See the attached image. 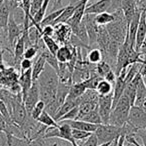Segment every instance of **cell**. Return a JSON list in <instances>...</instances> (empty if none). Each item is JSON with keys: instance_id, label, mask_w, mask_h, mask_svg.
<instances>
[{"instance_id": "obj_36", "label": "cell", "mask_w": 146, "mask_h": 146, "mask_svg": "<svg viewBox=\"0 0 146 146\" xmlns=\"http://www.w3.org/2000/svg\"><path fill=\"white\" fill-rule=\"evenodd\" d=\"M78 106L74 107L73 109H71L69 112H67L65 115H63L62 117H60L58 119V123L59 122H62V121H65V120H77V117H78Z\"/></svg>"}, {"instance_id": "obj_44", "label": "cell", "mask_w": 146, "mask_h": 146, "mask_svg": "<svg viewBox=\"0 0 146 146\" xmlns=\"http://www.w3.org/2000/svg\"><path fill=\"white\" fill-rule=\"evenodd\" d=\"M61 3H62V0H56V2L53 4V9H52V11H54V10H57V7H59L61 5Z\"/></svg>"}, {"instance_id": "obj_16", "label": "cell", "mask_w": 146, "mask_h": 146, "mask_svg": "<svg viewBox=\"0 0 146 146\" xmlns=\"http://www.w3.org/2000/svg\"><path fill=\"white\" fill-rule=\"evenodd\" d=\"M121 5L124 16H125L126 21H127L128 25H129L130 21L134 16L136 8L138 6L137 2H136V0H121Z\"/></svg>"}, {"instance_id": "obj_40", "label": "cell", "mask_w": 146, "mask_h": 146, "mask_svg": "<svg viewBox=\"0 0 146 146\" xmlns=\"http://www.w3.org/2000/svg\"><path fill=\"white\" fill-rule=\"evenodd\" d=\"M54 36V26L53 25H46V26L42 27V36Z\"/></svg>"}, {"instance_id": "obj_34", "label": "cell", "mask_w": 146, "mask_h": 146, "mask_svg": "<svg viewBox=\"0 0 146 146\" xmlns=\"http://www.w3.org/2000/svg\"><path fill=\"white\" fill-rule=\"evenodd\" d=\"M103 79L102 77H100L99 75H97V74H95V75L91 76L90 78H88L87 80H85L84 82V84H85L86 88L87 89H92V90H95L96 87H97L98 83H99L101 80Z\"/></svg>"}, {"instance_id": "obj_14", "label": "cell", "mask_w": 146, "mask_h": 146, "mask_svg": "<svg viewBox=\"0 0 146 146\" xmlns=\"http://www.w3.org/2000/svg\"><path fill=\"white\" fill-rule=\"evenodd\" d=\"M62 122H66L71 126L72 129H78V130H83L86 132H90V133H94L97 130L98 124H92L89 122L83 121V120H65ZM60 123V122H59ZM100 125V124H99Z\"/></svg>"}, {"instance_id": "obj_21", "label": "cell", "mask_w": 146, "mask_h": 146, "mask_svg": "<svg viewBox=\"0 0 146 146\" xmlns=\"http://www.w3.org/2000/svg\"><path fill=\"white\" fill-rule=\"evenodd\" d=\"M46 59H45L44 55L42 53H40V55L38 56L37 60L35 61V63L32 66V78L33 81H36L37 78L39 77V75L41 74L43 70H44L45 66H46Z\"/></svg>"}, {"instance_id": "obj_25", "label": "cell", "mask_w": 146, "mask_h": 146, "mask_svg": "<svg viewBox=\"0 0 146 146\" xmlns=\"http://www.w3.org/2000/svg\"><path fill=\"white\" fill-rule=\"evenodd\" d=\"M116 19L115 13H109V12H103L97 14L95 16V21L98 25L100 26H106L109 23L113 22Z\"/></svg>"}, {"instance_id": "obj_37", "label": "cell", "mask_w": 146, "mask_h": 146, "mask_svg": "<svg viewBox=\"0 0 146 146\" xmlns=\"http://www.w3.org/2000/svg\"><path fill=\"white\" fill-rule=\"evenodd\" d=\"M80 146H98L99 142H98L97 136L95 133H92L89 137H87L86 139L82 140V143L79 144Z\"/></svg>"}, {"instance_id": "obj_41", "label": "cell", "mask_w": 146, "mask_h": 146, "mask_svg": "<svg viewBox=\"0 0 146 146\" xmlns=\"http://www.w3.org/2000/svg\"><path fill=\"white\" fill-rule=\"evenodd\" d=\"M116 78H117V75H116L115 71L111 70L110 72H108L107 74H106L105 77H104V79L114 85V84H115V81H116Z\"/></svg>"}, {"instance_id": "obj_23", "label": "cell", "mask_w": 146, "mask_h": 146, "mask_svg": "<svg viewBox=\"0 0 146 146\" xmlns=\"http://www.w3.org/2000/svg\"><path fill=\"white\" fill-rule=\"evenodd\" d=\"M72 34L78 38L82 43H84L85 45L89 46V40H88V34L86 31V27L84 25V22L82 20V22L80 23L78 26H76L74 29H72Z\"/></svg>"}, {"instance_id": "obj_31", "label": "cell", "mask_w": 146, "mask_h": 146, "mask_svg": "<svg viewBox=\"0 0 146 146\" xmlns=\"http://www.w3.org/2000/svg\"><path fill=\"white\" fill-rule=\"evenodd\" d=\"M96 73H97V75H99L100 77L104 78L105 75L107 74L108 72H110L111 70H113L111 67V65L109 63H107L106 61L102 60L101 62H99L98 64H96Z\"/></svg>"}, {"instance_id": "obj_27", "label": "cell", "mask_w": 146, "mask_h": 146, "mask_svg": "<svg viewBox=\"0 0 146 146\" xmlns=\"http://www.w3.org/2000/svg\"><path fill=\"white\" fill-rule=\"evenodd\" d=\"M102 59H103L102 53L97 46L92 47L91 50L86 55V61H88L91 64H98L99 62H101Z\"/></svg>"}, {"instance_id": "obj_24", "label": "cell", "mask_w": 146, "mask_h": 146, "mask_svg": "<svg viewBox=\"0 0 146 146\" xmlns=\"http://www.w3.org/2000/svg\"><path fill=\"white\" fill-rule=\"evenodd\" d=\"M113 88H114L113 84L106 81V80L103 78V79L98 83V85L95 90L99 96H106V95H109V94L113 93Z\"/></svg>"}, {"instance_id": "obj_29", "label": "cell", "mask_w": 146, "mask_h": 146, "mask_svg": "<svg viewBox=\"0 0 146 146\" xmlns=\"http://www.w3.org/2000/svg\"><path fill=\"white\" fill-rule=\"evenodd\" d=\"M42 40H43V43H44L45 47L47 48V50L53 55H56L57 51L59 49V45L57 43V41L55 40L53 37H50V36H45L43 35L42 36Z\"/></svg>"}, {"instance_id": "obj_47", "label": "cell", "mask_w": 146, "mask_h": 146, "mask_svg": "<svg viewBox=\"0 0 146 146\" xmlns=\"http://www.w3.org/2000/svg\"><path fill=\"white\" fill-rule=\"evenodd\" d=\"M112 142H107V143H102V144H99L98 146H110L111 145Z\"/></svg>"}, {"instance_id": "obj_20", "label": "cell", "mask_w": 146, "mask_h": 146, "mask_svg": "<svg viewBox=\"0 0 146 146\" xmlns=\"http://www.w3.org/2000/svg\"><path fill=\"white\" fill-rule=\"evenodd\" d=\"M77 5H78V1H75V2H73V3H71V4L65 6L64 11H63V12L60 14V16H59L58 18L56 19L54 25L55 24H58V23H66L67 21L70 19V17L72 16L73 14H74V12H75V10H76V7H77ZM54 25H53V26H54Z\"/></svg>"}, {"instance_id": "obj_43", "label": "cell", "mask_w": 146, "mask_h": 146, "mask_svg": "<svg viewBox=\"0 0 146 146\" xmlns=\"http://www.w3.org/2000/svg\"><path fill=\"white\" fill-rule=\"evenodd\" d=\"M139 52L141 53L142 55H144V56H146V36H145V39L143 40V42H142L141 46H140L139 48Z\"/></svg>"}, {"instance_id": "obj_49", "label": "cell", "mask_w": 146, "mask_h": 146, "mask_svg": "<svg viewBox=\"0 0 146 146\" xmlns=\"http://www.w3.org/2000/svg\"><path fill=\"white\" fill-rule=\"evenodd\" d=\"M4 1H5V0H0V7L2 6V4L4 3Z\"/></svg>"}, {"instance_id": "obj_3", "label": "cell", "mask_w": 146, "mask_h": 146, "mask_svg": "<svg viewBox=\"0 0 146 146\" xmlns=\"http://www.w3.org/2000/svg\"><path fill=\"white\" fill-rule=\"evenodd\" d=\"M36 83L39 87H49L57 89L59 84V79L57 72L49 65H46L44 70L41 72L39 77L37 78Z\"/></svg>"}, {"instance_id": "obj_2", "label": "cell", "mask_w": 146, "mask_h": 146, "mask_svg": "<svg viewBox=\"0 0 146 146\" xmlns=\"http://www.w3.org/2000/svg\"><path fill=\"white\" fill-rule=\"evenodd\" d=\"M94 133L97 136L99 144L113 142L119 139L122 135H125V127L114 126L112 124H100Z\"/></svg>"}, {"instance_id": "obj_39", "label": "cell", "mask_w": 146, "mask_h": 146, "mask_svg": "<svg viewBox=\"0 0 146 146\" xmlns=\"http://www.w3.org/2000/svg\"><path fill=\"white\" fill-rule=\"evenodd\" d=\"M20 68H21V72L23 71H26L28 69H31L33 66L32 61L30 59H26V58H22V60L20 61Z\"/></svg>"}, {"instance_id": "obj_22", "label": "cell", "mask_w": 146, "mask_h": 146, "mask_svg": "<svg viewBox=\"0 0 146 146\" xmlns=\"http://www.w3.org/2000/svg\"><path fill=\"white\" fill-rule=\"evenodd\" d=\"M87 90L84 82H77V83H72L69 89V93L67 95V97L73 98V99H78L80 96H82L84 94V92Z\"/></svg>"}, {"instance_id": "obj_9", "label": "cell", "mask_w": 146, "mask_h": 146, "mask_svg": "<svg viewBox=\"0 0 146 146\" xmlns=\"http://www.w3.org/2000/svg\"><path fill=\"white\" fill-rule=\"evenodd\" d=\"M40 100L39 97V89L38 85H37L36 81H33V84L31 86V88L29 89V91L27 92L26 96L23 98V102H24V106L26 108V111L28 113V115L30 116L31 111L34 108L35 104Z\"/></svg>"}, {"instance_id": "obj_17", "label": "cell", "mask_w": 146, "mask_h": 146, "mask_svg": "<svg viewBox=\"0 0 146 146\" xmlns=\"http://www.w3.org/2000/svg\"><path fill=\"white\" fill-rule=\"evenodd\" d=\"M78 105H79V98H78V99H73V98H70V97H66L64 103L60 106L59 110L57 111L54 119L56 120V121H58L59 118L62 117V116L65 115L67 112H69L71 109H73V108L76 107V106H78ZM57 123H58V122H57Z\"/></svg>"}, {"instance_id": "obj_1", "label": "cell", "mask_w": 146, "mask_h": 146, "mask_svg": "<svg viewBox=\"0 0 146 146\" xmlns=\"http://www.w3.org/2000/svg\"><path fill=\"white\" fill-rule=\"evenodd\" d=\"M132 104L130 102L129 98L126 95H122L119 101L116 103V105L112 108V112L110 114L109 124H112L114 126H122L125 125V123L128 120L129 111Z\"/></svg>"}, {"instance_id": "obj_7", "label": "cell", "mask_w": 146, "mask_h": 146, "mask_svg": "<svg viewBox=\"0 0 146 146\" xmlns=\"http://www.w3.org/2000/svg\"><path fill=\"white\" fill-rule=\"evenodd\" d=\"M95 16L94 14H85L83 17V22L86 27V31L88 34V40H89V46L94 47L96 45L97 40V34L99 30V25L96 23ZM97 46V45H96Z\"/></svg>"}, {"instance_id": "obj_18", "label": "cell", "mask_w": 146, "mask_h": 146, "mask_svg": "<svg viewBox=\"0 0 146 146\" xmlns=\"http://www.w3.org/2000/svg\"><path fill=\"white\" fill-rule=\"evenodd\" d=\"M124 76L125 75H119L116 78L113 88V106H112V108L116 105V103L119 101V99L124 93V89H125L126 86V83L124 81Z\"/></svg>"}, {"instance_id": "obj_6", "label": "cell", "mask_w": 146, "mask_h": 146, "mask_svg": "<svg viewBox=\"0 0 146 146\" xmlns=\"http://www.w3.org/2000/svg\"><path fill=\"white\" fill-rule=\"evenodd\" d=\"M24 32V27L23 24H18L15 20V17L11 13L8 19V24H7V35H8V42L10 48L13 49L16 41Z\"/></svg>"}, {"instance_id": "obj_19", "label": "cell", "mask_w": 146, "mask_h": 146, "mask_svg": "<svg viewBox=\"0 0 146 146\" xmlns=\"http://www.w3.org/2000/svg\"><path fill=\"white\" fill-rule=\"evenodd\" d=\"M31 142L34 146H67V141L59 138H37Z\"/></svg>"}, {"instance_id": "obj_28", "label": "cell", "mask_w": 146, "mask_h": 146, "mask_svg": "<svg viewBox=\"0 0 146 146\" xmlns=\"http://www.w3.org/2000/svg\"><path fill=\"white\" fill-rule=\"evenodd\" d=\"M37 121L42 125H45L46 127H58L59 124L57 123V121L50 115L49 113H47L46 111H43L41 113V115L38 117Z\"/></svg>"}, {"instance_id": "obj_8", "label": "cell", "mask_w": 146, "mask_h": 146, "mask_svg": "<svg viewBox=\"0 0 146 146\" xmlns=\"http://www.w3.org/2000/svg\"><path fill=\"white\" fill-rule=\"evenodd\" d=\"M54 37L55 40L59 41L62 44L67 45L70 42L72 37V29L66 23H58L54 25Z\"/></svg>"}, {"instance_id": "obj_32", "label": "cell", "mask_w": 146, "mask_h": 146, "mask_svg": "<svg viewBox=\"0 0 146 146\" xmlns=\"http://www.w3.org/2000/svg\"><path fill=\"white\" fill-rule=\"evenodd\" d=\"M40 42H42V40H41ZM40 42L37 43V44H31V45H29V46H27L26 48H25L23 58L30 59V60L34 58L37 55V53H38L39 48H40Z\"/></svg>"}, {"instance_id": "obj_45", "label": "cell", "mask_w": 146, "mask_h": 146, "mask_svg": "<svg viewBox=\"0 0 146 146\" xmlns=\"http://www.w3.org/2000/svg\"><path fill=\"white\" fill-rule=\"evenodd\" d=\"M138 6L140 7V8L142 9V10L144 11V12L146 13V2H143V3H140V4H138Z\"/></svg>"}, {"instance_id": "obj_13", "label": "cell", "mask_w": 146, "mask_h": 146, "mask_svg": "<svg viewBox=\"0 0 146 146\" xmlns=\"http://www.w3.org/2000/svg\"><path fill=\"white\" fill-rule=\"evenodd\" d=\"M134 106L146 110V85L143 81V78L139 81L136 87V95L134 100Z\"/></svg>"}, {"instance_id": "obj_11", "label": "cell", "mask_w": 146, "mask_h": 146, "mask_svg": "<svg viewBox=\"0 0 146 146\" xmlns=\"http://www.w3.org/2000/svg\"><path fill=\"white\" fill-rule=\"evenodd\" d=\"M18 82L21 87V94H22V99H23V98L26 96L27 92L29 91V89H30L33 84L32 68L21 72V75H20V77H19Z\"/></svg>"}, {"instance_id": "obj_4", "label": "cell", "mask_w": 146, "mask_h": 146, "mask_svg": "<svg viewBox=\"0 0 146 146\" xmlns=\"http://www.w3.org/2000/svg\"><path fill=\"white\" fill-rule=\"evenodd\" d=\"M127 123L131 125L136 131L145 129L146 128V110L138 107L131 106L128 116Z\"/></svg>"}, {"instance_id": "obj_42", "label": "cell", "mask_w": 146, "mask_h": 146, "mask_svg": "<svg viewBox=\"0 0 146 146\" xmlns=\"http://www.w3.org/2000/svg\"><path fill=\"white\" fill-rule=\"evenodd\" d=\"M136 136H138V137L142 140V145L146 146V128H145V129H142V130L137 131Z\"/></svg>"}, {"instance_id": "obj_50", "label": "cell", "mask_w": 146, "mask_h": 146, "mask_svg": "<svg viewBox=\"0 0 146 146\" xmlns=\"http://www.w3.org/2000/svg\"><path fill=\"white\" fill-rule=\"evenodd\" d=\"M14 1H15V2H17V3H19V4L22 2V0H14Z\"/></svg>"}, {"instance_id": "obj_15", "label": "cell", "mask_w": 146, "mask_h": 146, "mask_svg": "<svg viewBox=\"0 0 146 146\" xmlns=\"http://www.w3.org/2000/svg\"><path fill=\"white\" fill-rule=\"evenodd\" d=\"M25 36L22 34L16 41L14 47H13V63L14 65L20 64V61L22 60L23 55L25 51Z\"/></svg>"}, {"instance_id": "obj_5", "label": "cell", "mask_w": 146, "mask_h": 146, "mask_svg": "<svg viewBox=\"0 0 146 146\" xmlns=\"http://www.w3.org/2000/svg\"><path fill=\"white\" fill-rule=\"evenodd\" d=\"M113 106V93L106 96H99L98 99V113L101 117L102 123L109 124L110 114Z\"/></svg>"}, {"instance_id": "obj_30", "label": "cell", "mask_w": 146, "mask_h": 146, "mask_svg": "<svg viewBox=\"0 0 146 146\" xmlns=\"http://www.w3.org/2000/svg\"><path fill=\"white\" fill-rule=\"evenodd\" d=\"M80 120H83V121L89 122V123H92V124H98V125H99V124H103L102 123L101 117H100L99 113H98V109L93 110V111L87 113Z\"/></svg>"}, {"instance_id": "obj_10", "label": "cell", "mask_w": 146, "mask_h": 146, "mask_svg": "<svg viewBox=\"0 0 146 146\" xmlns=\"http://www.w3.org/2000/svg\"><path fill=\"white\" fill-rule=\"evenodd\" d=\"M111 7V0H99L97 2L86 6L85 14L97 15L103 12H108Z\"/></svg>"}, {"instance_id": "obj_51", "label": "cell", "mask_w": 146, "mask_h": 146, "mask_svg": "<svg viewBox=\"0 0 146 146\" xmlns=\"http://www.w3.org/2000/svg\"><path fill=\"white\" fill-rule=\"evenodd\" d=\"M9 1H11V0H9Z\"/></svg>"}, {"instance_id": "obj_26", "label": "cell", "mask_w": 146, "mask_h": 146, "mask_svg": "<svg viewBox=\"0 0 146 146\" xmlns=\"http://www.w3.org/2000/svg\"><path fill=\"white\" fill-rule=\"evenodd\" d=\"M64 9H65V7H61V8H58L57 10L52 11V12L49 13L48 15H46V16L43 18L42 22H41V24H40L41 28H42L43 26H46V25H54L56 19L60 16V14L64 11Z\"/></svg>"}, {"instance_id": "obj_12", "label": "cell", "mask_w": 146, "mask_h": 146, "mask_svg": "<svg viewBox=\"0 0 146 146\" xmlns=\"http://www.w3.org/2000/svg\"><path fill=\"white\" fill-rule=\"evenodd\" d=\"M146 36V13L142 10L141 16H140L139 25H138L137 32H136V40H135V50L139 52V48L142 42Z\"/></svg>"}, {"instance_id": "obj_46", "label": "cell", "mask_w": 146, "mask_h": 146, "mask_svg": "<svg viewBox=\"0 0 146 146\" xmlns=\"http://www.w3.org/2000/svg\"><path fill=\"white\" fill-rule=\"evenodd\" d=\"M1 44H0V63L2 64V50H1Z\"/></svg>"}, {"instance_id": "obj_35", "label": "cell", "mask_w": 146, "mask_h": 146, "mask_svg": "<svg viewBox=\"0 0 146 146\" xmlns=\"http://www.w3.org/2000/svg\"><path fill=\"white\" fill-rule=\"evenodd\" d=\"M92 133L90 132H86L83 130H78V129H72V138L74 141H82V140L86 139L89 137Z\"/></svg>"}, {"instance_id": "obj_33", "label": "cell", "mask_w": 146, "mask_h": 146, "mask_svg": "<svg viewBox=\"0 0 146 146\" xmlns=\"http://www.w3.org/2000/svg\"><path fill=\"white\" fill-rule=\"evenodd\" d=\"M45 106H46V105H45L44 102H43L42 100H39V101L35 104V106H34V108L32 109V111H31L30 117L32 118V119H34V120H37L39 116L41 115V113H42V112L45 110Z\"/></svg>"}, {"instance_id": "obj_48", "label": "cell", "mask_w": 146, "mask_h": 146, "mask_svg": "<svg viewBox=\"0 0 146 146\" xmlns=\"http://www.w3.org/2000/svg\"><path fill=\"white\" fill-rule=\"evenodd\" d=\"M70 144H71V146H80L79 144H78L76 141H74V140H73L72 142H70Z\"/></svg>"}, {"instance_id": "obj_38", "label": "cell", "mask_w": 146, "mask_h": 146, "mask_svg": "<svg viewBox=\"0 0 146 146\" xmlns=\"http://www.w3.org/2000/svg\"><path fill=\"white\" fill-rule=\"evenodd\" d=\"M44 0H31V8H30V14L31 16H34L36 12L41 8Z\"/></svg>"}]
</instances>
